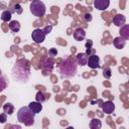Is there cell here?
I'll return each mask as SVG.
<instances>
[{
  "mask_svg": "<svg viewBox=\"0 0 129 129\" xmlns=\"http://www.w3.org/2000/svg\"><path fill=\"white\" fill-rule=\"evenodd\" d=\"M86 37V32L83 28H77L75 31H74V38L77 40V41H82L84 38Z\"/></svg>",
  "mask_w": 129,
  "mask_h": 129,
  "instance_id": "9",
  "label": "cell"
},
{
  "mask_svg": "<svg viewBox=\"0 0 129 129\" xmlns=\"http://www.w3.org/2000/svg\"><path fill=\"white\" fill-rule=\"evenodd\" d=\"M110 5V0H94V6L98 10H106Z\"/></svg>",
  "mask_w": 129,
  "mask_h": 129,
  "instance_id": "7",
  "label": "cell"
},
{
  "mask_svg": "<svg viewBox=\"0 0 129 129\" xmlns=\"http://www.w3.org/2000/svg\"><path fill=\"white\" fill-rule=\"evenodd\" d=\"M45 5L43 2H41L40 0H34L31 2L30 4V12L36 16V17H41L45 14Z\"/></svg>",
  "mask_w": 129,
  "mask_h": 129,
  "instance_id": "3",
  "label": "cell"
},
{
  "mask_svg": "<svg viewBox=\"0 0 129 129\" xmlns=\"http://www.w3.org/2000/svg\"><path fill=\"white\" fill-rule=\"evenodd\" d=\"M6 115H7L6 113H2L0 115V123H5L7 121V116Z\"/></svg>",
  "mask_w": 129,
  "mask_h": 129,
  "instance_id": "21",
  "label": "cell"
},
{
  "mask_svg": "<svg viewBox=\"0 0 129 129\" xmlns=\"http://www.w3.org/2000/svg\"><path fill=\"white\" fill-rule=\"evenodd\" d=\"M51 29H52V26H51V25H47V26H45V27H44L43 32H44V33H45V35H46V34H48V33L51 31Z\"/></svg>",
  "mask_w": 129,
  "mask_h": 129,
  "instance_id": "23",
  "label": "cell"
},
{
  "mask_svg": "<svg viewBox=\"0 0 129 129\" xmlns=\"http://www.w3.org/2000/svg\"><path fill=\"white\" fill-rule=\"evenodd\" d=\"M85 20H86V21H91V20H92V15L89 14V13L85 14Z\"/></svg>",
  "mask_w": 129,
  "mask_h": 129,
  "instance_id": "25",
  "label": "cell"
},
{
  "mask_svg": "<svg viewBox=\"0 0 129 129\" xmlns=\"http://www.w3.org/2000/svg\"><path fill=\"white\" fill-rule=\"evenodd\" d=\"M35 99H36L37 102L42 103L43 101L46 100V97H45V95H44L42 92H37V94H36V96H35Z\"/></svg>",
  "mask_w": 129,
  "mask_h": 129,
  "instance_id": "18",
  "label": "cell"
},
{
  "mask_svg": "<svg viewBox=\"0 0 129 129\" xmlns=\"http://www.w3.org/2000/svg\"><path fill=\"white\" fill-rule=\"evenodd\" d=\"M120 34H121V37H123L124 39H128L129 38V25L128 24H124L122 26H120Z\"/></svg>",
  "mask_w": 129,
  "mask_h": 129,
  "instance_id": "13",
  "label": "cell"
},
{
  "mask_svg": "<svg viewBox=\"0 0 129 129\" xmlns=\"http://www.w3.org/2000/svg\"><path fill=\"white\" fill-rule=\"evenodd\" d=\"M48 54H49L50 56H55V55L57 54V50H56V48H50V49L48 50Z\"/></svg>",
  "mask_w": 129,
  "mask_h": 129,
  "instance_id": "22",
  "label": "cell"
},
{
  "mask_svg": "<svg viewBox=\"0 0 129 129\" xmlns=\"http://www.w3.org/2000/svg\"><path fill=\"white\" fill-rule=\"evenodd\" d=\"M95 51H96V50H95L94 48H92V47H88V48H87L86 53H87V54H88V56H89V55H91V54H94V53H95Z\"/></svg>",
  "mask_w": 129,
  "mask_h": 129,
  "instance_id": "24",
  "label": "cell"
},
{
  "mask_svg": "<svg viewBox=\"0 0 129 129\" xmlns=\"http://www.w3.org/2000/svg\"><path fill=\"white\" fill-rule=\"evenodd\" d=\"M24 62L25 60H23V64H21V60L17 61L12 70V75H13V78L15 80H18L19 82H22V83H26L28 78L26 76L29 77V68L25 70V68L29 67V63L26 64V67H24Z\"/></svg>",
  "mask_w": 129,
  "mask_h": 129,
  "instance_id": "1",
  "label": "cell"
},
{
  "mask_svg": "<svg viewBox=\"0 0 129 129\" xmlns=\"http://www.w3.org/2000/svg\"><path fill=\"white\" fill-rule=\"evenodd\" d=\"M13 110H14V107H13L12 104L6 103V104L3 105V111H4V113H6L8 115H11L13 113Z\"/></svg>",
  "mask_w": 129,
  "mask_h": 129,
  "instance_id": "16",
  "label": "cell"
},
{
  "mask_svg": "<svg viewBox=\"0 0 129 129\" xmlns=\"http://www.w3.org/2000/svg\"><path fill=\"white\" fill-rule=\"evenodd\" d=\"M0 76H1V71H0Z\"/></svg>",
  "mask_w": 129,
  "mask_h": 129,
  "instance_id": "27",
  "label": "cell"
},
{
  "mask_svg": "<svg viewBox=\"0 0 129 129\" xmlns=\"http://www.w3.org/2000/svg\"><path fill=\"white\" fill-rule=\"evenodd\" d=\"M9 28L13 32H18L19 29H20V23L18 21H16V20H12L9 23Z\"/></svg>",
  "mask_w": 129,
  "mask_h": 129,
  "instance_id": "14",
  "label": "cell"
},
{
  "mask_svg": "<svg viewBox=\"0 0 129 129\" xmlns=\"http://www.w3.org/2000/svg\"><path fill=\"white\" fill-rule=\"evenodd\" d=\"M34 115L35 114L31 112L28 107H21L17 112V119L20 123L26 126H31L34 123Z\"/></svg>",
  "mask_w": 129,
  "mask_h": 129,
  "instance_id": "2",
  "label": "cell"
},
{
  "mask_svg": "<svg viewBox=\"0 0 129 129\" xmlns=\"http://www.w3.org/2000/svg\"><path fill=\"white\" fill-rule=\"evenodd\" d=\"M91 45H92V41H91V40L86 43V47H87V48H88V47H91Z\"/></svg>",
  "mask_w": 129,
  "mask_h": 129,
  "instance_id": "26",
  "label": "cell"
},
{
  "mask_svg": "<svg viewBox=\"0 0 129 129\" xmlns=\"http://www.w3.org/2000/svg\"><path fill=\"white\" fill-rule=\"evenodd\" d=\"M77 61L81 66H86L88 61V54L86 52H80L77 54Z\"/></svg>",
  "mask_w": 129,
  "mask_h": 129,
  "instance_id": "12",
  "label": "cell"
},
{
  "mask_svg": "<svg viewBox=\"0 0 129 129\" xmlns=\"http://www.w3.org/2000/svg\"><path fill=\"white\" fill-rule=\"evenodd\" d=\"M103 109V112L105 114H112L115 110V105L112 101H107L105 103H103L102 105H100Z\"/></svg>",
  "mask_w": 129,
  "mask_h": 129,
  "instance_id": "6",
  "label": "cell"
},
{
  "mask_svg": "<svg viewBox=\"0 0 129 129\" xmlns=\"http://www.w3.org/2000/svg\"><path fill=\"white\" fill-rule=\"evenodd\" d=\"M87 64L91 68V69H98L100 68V57L97 54H91L88 56V61Z\"/></svg>",
  "mask_w": 129,
  "mask_h": 129,
  "instance_id": "5",
  "label": "cell"
},
{
  "mask_svg": "<svg viewBox=\"0 0 129 129\" xmlns=\"http://www.w3.org/2000/svg\"><path fill=\"white\" fill-rule=\"evenodd\" d=\"M90 127L92 129H100L102 127V123L99 119H93L91 122H90Z\"/></svg>",
  "mask_w": 129,
  "mask_h": 129,
  "instance_id": "17",
  "label": "cell"
},
{
  "mask_svg": "<svg viewBox=\"0 0 129 129\" xmlns=\"http://www.w3.org/2000/svg\"><path fill=\"white\" fill-rule=\"evenodd\" d=\"M14 11H15L16 13H18V14H21L22 11H23V9H22V7H21L20 4H15V5H14Z\"/></svg>",
  "mask_w": 129,
  "mask_h": 129,
  "instance_id": "20",
  "label": "cell"
},
{
  "mask_svg": "<svg viewBox=\"0 0 129 129\" xmlns=\"http://www.w3.org/2000/svg\"><path fill=\"white\" fill-rule=\"evenodd\" d=\"M31 37H32V40H34V42L36 43H41L44 38H45V33L43 32L42 29L40 28H35L32 33H31Z\"/></svg>",
  "mask_w": 129,
  "mask_h": 129,
  "instance_id": "4",
  "label": "cell"
},
{
  "mask_svg": "<svg viewBox=\"0 0 129 129\" xmlns=\"http://www.w3.org/2000/svg\"><path fill=\"white\" fill-rule=\"evenodd\" d=\"M28 108L31 112H33L34 114H37L42 110V105H41V103H39L37 101L36 102H31V103H29Z\"/></svg>",
  "mask_w": 129,
  "mask_h": 129,
  "instance_id": "8",
  "label": "cell"
},
{
  "mask_svg": "<svg viewBox=\"0 0 129 129\" xmlns=\"http://www.w3.org/2000/svg\"><path fill=\"white\" fill-rule=\"evenodd\" d=\"M113 22H114V24H115L116 26H122V25L125 24L126 18H125V16L122 15V14H117V15L113 18Z\"/></svg>",
  "mask_w": 129,
  "mask_h": 129,
  "instance_id": "11",
  "label": "cell"
},
{
  "mask_svg": "<svg viewBox=\"0 0 129 129\" xmlns=\"http://www.w3.org/2000/svg\"><path fill=\"white\" fill-rule=\"evenodd\" d=\"M11 15H12V13H11L9 10L3 11L2 14H1V19H2V21H4V22L10 21V20H11Z\"/></svg>",
  "mask_w": 129,
  "mask_h": 129,
  "instance_id": "15",
  "label": "cell"
},
{
  "mask_svg": "<svg viewBox=\"0 0 129 129\" xmlns=\"http://www.w3.org/2000/svg\"><path fill=\"white\" fill-rule=\"evenodd\" d=\"M113 44H114V46H115L116 48L122 49V48L125 46V44H126V39H124V38L121 37V36H118V37H116V38L113 40Z\"/></svg>",
  "mask_w": 129,
  "mask_h": 129,
  "instance_id": "10",
  "label": "cell"
},
{
  "mask_svg": "<svg viewBox=\"0 0 129 129\" xmlns=\"http://www.w3.org/2000/svg\"><path fill=\"white\" fill-rule=\"evenodd\" d=\"M103 75H104V77L106 78V79H110L111 78V70L109 69V68H106V69H104V72H103Z\"/></svg>",
  "mask_w": 129,
  "mask_h": 129,
  "instance_id": "19",
  "label": "cell"
}]
</instances>
